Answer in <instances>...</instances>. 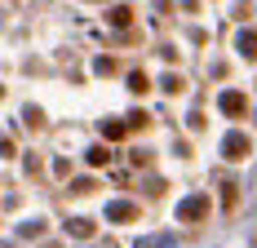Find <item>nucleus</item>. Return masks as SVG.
<instances>
[{
	"instance_id": "nucleus-1",
	"label": "nucleus",
	"mask_w": 257,
	"mask_h": 248,
	"mask_svg": "<svg viewBox=\"0 0 257 248\" xmlns=\"http://www.w3.org/2000/svg\"><path fill=\"white\" fill-rule=\"evenodd\" d=\"M244 106H248L244 93H222V111H226V115H244Z\"/></svg>"
},
{
	"instance_id": "nucleus-2",
	"label": "nucleus",
	"mask_w": 257,
	"mask_h": 248,
	"mask_svg": "<svg viewBox=\"0 0 257 248\" xmlns=\"http://www.w3.org/2000/svg\"><path fill=\"white\" fill-rule=\"evenodd\" d=\"M239 53H244V58H257V31H244V36H239Z\"/></svg>"
},
{
	"instance_id": "nucleus-3",
	"label": "nucleus",
	"mask_w": 257,
	"mask_h": 248,
	"mask_svg": "<svg viewBox=\"0 0 257 248\" xmlns=\"http://www.w3.org/2000/svg\"><path fill=\"white\" fill-rule=\"evenodd\" d=\"M67 230H71L76 239H84V235H93V222H84V217H71V222H67Z\"/></svg>"
},
{
	"instance_id": "nucleus-4",
	"label": "nucleus",
	"mask_w": 257,
	"mask_h": 248,
	"mask_svg": "<svg viewBox=\"0 0 257 248\" xmlns=\"http://www.w3.org/2000/svg\"><path fill=\"white\" fill-rule=\"evenodd\" d=\"M204 199H191V204H182V217H204Z\"/></svg>"
},
{
	"instance_id": "nucleus-5",
	"label": "nucleus",
	"mask_w": 257,
	"mask_h": 248,
	"mask_svg": "<svg viewBox=\"0 0 257 248\" xmlns=\"http://www.w3.org/2000/svg\"><path fill=\"white\" fill-rule=\"evenodd\" d=\"M111 217H115V222H128V217H138V208H133V204H115Z\"/></svg>"
},
{
	"instance_id": "nucleus-6",
	"label": "nucleus",
	"mask_w": 257,
	"mask_h": 248,
	"mask_svg": "<svg viewBox=\"0 0 257 248\" xmlns=\"http://www.w3.org/2000/svg\"><path fill=\"white\" fill-rule=\"evenodd\" d=\"M244 151H248V142H244L239 133H235V138H226V155H244Z\"/></svg>"
},
{
	"instance_id": "nucleus-7",
	"label": "nucleus",
	"mask_w": 257,
	"mask_h": 248,
	"mask_svg": "<svg viewBox=\"0 0 257 248\" xmlns=\"http://www.w3.org/2000/svg\"><path fill=\"white\" fill-rule=\"evenodd\" d=\"M128 84H133V93H147V75H142V71L128 75Z\"/></svg>"
},
{
	"instance_id": "nucleus-8",
	"label": "nucleus",
	"mask_w": 257,
	"mask_h": 248,
	"mask_svg": "<svg viewBox=\"0 0 257 248\" xmlns=\"http://www.w3.org/2000/svg\"><path fill=\"white\" fill-rule=\"evenodd\" d=\"M89 164H93V169H102V164H106V151H102V147L89 151Z\"/></svg>"
}]
</instances>
